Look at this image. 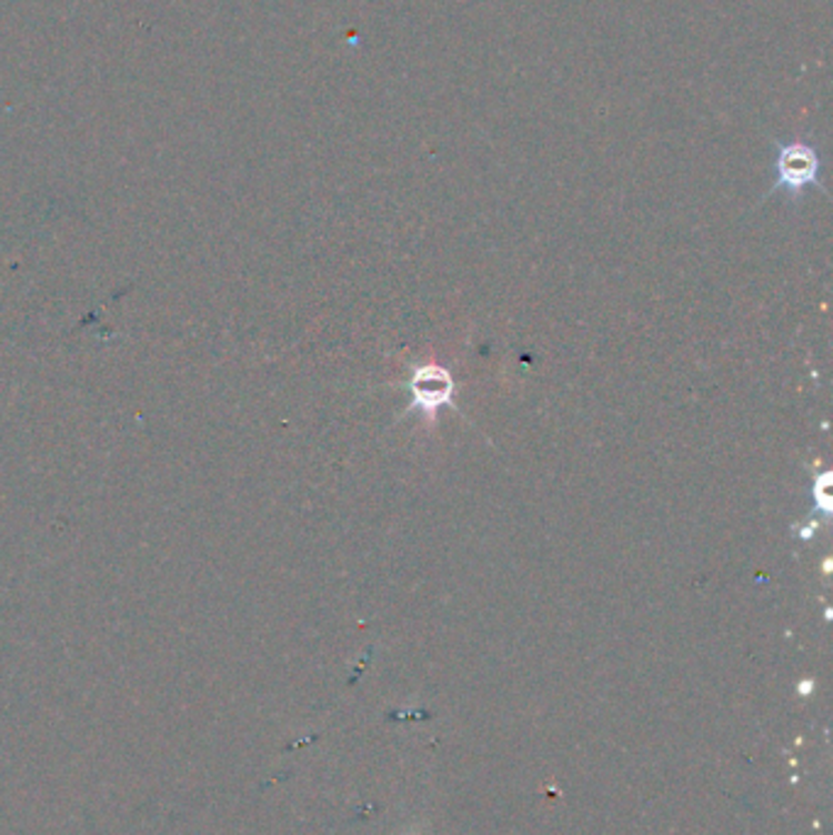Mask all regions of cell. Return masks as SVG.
<instances>
[{
	"label": "cell",
	"instance_id": "6da1fadb",
	"mask_svg": "<svg viewBox=\"0 0 833 835\" xmlns=\"http://www.w3.org/2000/svg\"><path fill=\"white\" fill-rule=\"evenodd\" d=\"M819 174H822V159H819V152L812 144H806V142L777 144L773 193L787 191L792 199H800V195L810 187L822 189V179H819Z\"/></svg>",
	"mask_w": 833,
	"mask_h": 835
},
{
	"label": "cell",
	"instance_id": "7a4b0ae2",
	"mask_svg": "<svg viewBox=\"0 0 833 835\" xmlns=\"http://www.w3.org/2000/svg\"><path fill=\"white\" fill-rule=\"evenodd\" d=\"M411 409L428 415V421H435L438 411L443 406H452V394H455V382L450 372L440 364H423L411 376Z\"/></svg>",
	"mask_w": 833,
	"mask_h": 835
},
{
	"label": "cell",
	"instance_id": "3957f363",
	"mask_svg": "<svg viewBox=\"0 0 833 835\" xmlns=\"http://www.w3.org/2000/svg\"><path fill=\"white\" fill-rule=\"evenodd\" d=\"M831 474H822L814 482V506L822 513H831Z\"/></svg>",
	"mask_w": 833,
	"mask_h": 835
}]
</instances>
